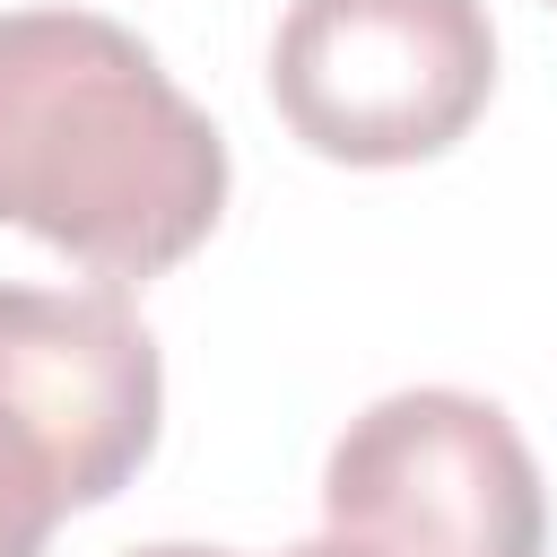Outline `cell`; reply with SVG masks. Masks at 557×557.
Segmentation results:
<instances>
[{
	"label": "cell",
	"instance_id": "cell-6",
	"mask_svg": "<svg viewBox=\"0 0 557 557\" xmlns=\"http://www.w3.org/2000/svg\"><path fill=\"white\" fill-rule=\"evenodd\" d=\"M278 557H374V548H357V540H339V531H322V540H305V548H278Z\"/></svg>",
	"mask_w": 557,
	"mask_h": 557
},
{
	"label": "cell",
	"instance_id": "cell-5",
	"mask_svg": "<svg viewBox=\"0 0 557 557\" xmlns=\"http://www.w3.org/2000/svg\"><path fill=\"white\" fill-rule=\"evenodd\" d=\"M52 496L26 479V470H9L0 461V557H44V540H52Z\"/></svg>",
	"mask_w": 557,
	"mask_h": 557
},
{
	"label": "cell",
	"instance_id": "cell-3",
	"mask_svg": "<svg viewBox=\"0 0 557 557\" xmlns=\"http://www.w3.org/2000/svg\"><path fill=\"white\" fill-rule=\"evenodd\" d=\"M322 522L374 557H548V487L479 392H392L322 461Z\"/></svg>",
	"mask_w": 557,
	"mask_h": 557
},
{
	"label": "cell",
	"instance_id": "cell-2",
	"mask_svg": "<svg viewBox=\"0 0 557 557\" xmlns=\"http://www.w3.org/2000/svg\"><path fill=\"white\" fill-rule=\"evenodd\" d=\"M496 87L479 0H296L270 44L278 122L331 165L444 157Z\"/></svg>",
	"mask_w": 557,
	"mask_h": 557
},
{
	"label": "cell",
	"instance_id": "cell-1",
	"mask_svg": "<svg viewBox=\"0 0 557 557\" xmlns=\"http://www.w3.org/2000/svg\"><path fill=\"white\" fill-rule=\"evenodd\" d=\"M226 209L218 122L96 9H0V226L96 278H165Z\"/></svg>",
	"mask_w": 557,
	"mask_h": 557
},
{
	"label": "cell",
	"instance_id": "cell-4",
	"mask_svg": "<svg viewBox=\"0 0 557 557\" xmlns=\"http://www.w3.org/2000/svg\"><path fill=\"white\" fill-rule=\"evenodd\" d=\"M157 339L113 287H0V461L26 470L52 513L122 496L157 453Z\"/></svg>",
	"mask_w": 557,
	"mask_h": 557
},
{
	"label": "cell",
	"instance_id": "cell-8",
	"mask_svg": "<svg viewBox=\"0 0 557 557\" xmlns=\"http://www.w3.org/2000/svg\"><path fill=\"white\" fill-rule=\"evenodd\" d=\"M548 9H557V0H548Z\"/></svg>",
	"mask_w": 557,
	"mask_h": 557
},
{
	"label": "cell",
	"instance_id": "cell-7",
	"mask_svg": "<svg viewBox=\"0 0 557 557\" xmlns=\"http://www.w3.org/2000/svg\"><path fill=\"white\" fill-rule=\"evenodd\" d=\"M131 557H235V548H200V540H165V548H131Z\"/></svg>",
	"mask_w": 557,
	"mask_h": 557
}]
</instances>
